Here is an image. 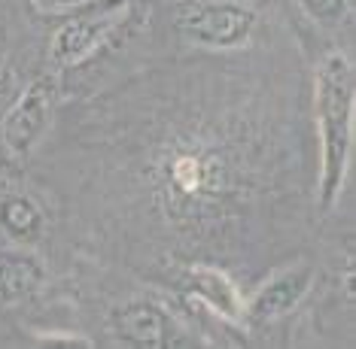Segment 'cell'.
I'll return each mask as SVG.
<instances>
[{
	"label": "cell",
	"mask_w": 356,
	"mask_h": 349,
	"mask_svg": "<svg viewBox=\"0 0 356 349\" xmlns=\"http://www.w3.org/2000/svg\"><path fill=\"white\" fill-rule=\"evenodd\" d=\"M314 277H317V273H314V267L307 262L286 267V271L274 273L265 286H259V291L250 298V304L244 310L259 322L280 319V316H286L289 310H296V307L302 304V298L311 291Z\"/></svg>",
	"instance_id": "5b68a950"
},
{
	"label": "cell",
	"mask_w": 356,
	"mask_h": 349,
	"mask_svg": "<svg viewBox=\"0 0 356 349\" xmlns=\"http://www.w3.org/2000/svg\"><path fill=\"white\" fill-rule=\"evenodd\" d=\"M171 176H174V185L183 191H195L201 185V167H198V161H192V158L177 161Z\"/></svg>",
	"instance_id": "8fae6325"
},
{
	"label": "cell",
	"mask_w": 356,
	"mask_h": 349,
	"mask_svg": "<svg viewBox=\"0 0 356 349\" xmlns=\"http://www.w3.org/2000/svg\"><path fill=\"white\" fill-rule=\"evenodd\" d=\"M76 15L67 19L55 31L52 46H49V61L52 67H76L88 55L98 52L101 43L116 31V24L125 19L128 0H86L76 6Z\"/></svg>",
	"instance_id": "3957f363"
},
{
	"label": "cell",
	"mask_w": 356,
	"mask_h": 349,
	"mask_svg": "<svg viewBox=\"0 0 356 349\" xmlns=\"http://www.w3.org/2000/svg\"><path fill=\"white\" fill-rule=\"evenodd\" d=\"M40 12H67V10H76L83 6L86 0H34Z\"/></svg>",
	"instance_id": "4fadbf2b"
},
{
	"label": "cell",
	"mask_w": 356,
	"mask_h": 349,
	"mask_svg": "<svg viewBox=\"0 0 356 349\" xmlns=\"http://www.w3.org/2000/svg\"><path fill=\"white\" fill-rule=\"evenodd\" d=\"M174 24L186 43L207 49L244 46L256 28V12L232 0H183L174 12Z\"/></svg>",
	"instance_id": "7a4b0ae2"
},
{
	"label": "cell",
	"mask_w": 356,
	"mask_h": 349,
	"mask_svg": "<svg viewBox=\"0 0 356 349\" xmlns=\"http://www.w3.org/2000/svg\"><path fill=\"white\" fill-rule=\"evenodd\" d=\"M55 76L34 79L25 92L10 103V110L0 119V137L13 155H28L43 140L55 107Z\"/></svg>",
	"instance_id": "277c9868"
},
{
	"label": "cell",
	"mask_w": 356,
	"mask_h": 349,
	"mask_svg": "<svg viewBox=\"0 0 356 349\" xmlns=\"http://www.w3.org/2000/svg\"><path fill=\"white\" fill-rule=\"evenodd\" d=\"M189 289L204 301L213 313H220L222 319L238 322L244 316V298H241L238 286L229 280V273L220 267H207V264H192L186 271Z\"/></svg>",
	"instance_id": "52a82bcc"
},
{
	"label": "cell",
	"mask_w": 356,
	"mask_h": 349,
	"mask_svg": "<svg viewBox=\"0 0 356 349\" xmlns=\"http://www.w3.org/2000/svg\"><path fill=\"white\" fill-rule=\"evenodd\" d=\"M0 228L15 243H34L43 231V213L28 194H6L0 201Z\"/></svg>",
	"instance_id": "9c48e42d"
},
{
	"label": "cell",
	"mask_w": 356,
	"mask_h": 349,
	"mask_svg": "<svg viewBox=\"0 0 356 349\" xmlns=\"http://www.w3.org/2000/svg\"><path fill=\"white\" fill-rule=\"evenodd\" d=\"M298 6L317 24H338L347 15V0H298Z\"/></svg>",
	"instance_id": "30bf717a"
},
{
	"label": "cell",
	"mask_w": 356,
	"mask_h": 349,
	"mask_svg": "<svg viewBox=\"0 0 356 349\" xmlns=\"http://www.w3.org/2000/svg\"><path fill=\"white\" fill-rule=\"evenodd\" d=\"M317 131H320V207L332 210L341 198L353 152V67L341 52H332L317 67Z\"/></svg>",
	"instance_id": "6da1fadb"
},
{
	"label": "cell",
	"mask_w": 356,
	"mask_h": 349,
	"mask_svg": "<svg viewBox=\"0 0 356 349\" xmlns=\"http://www.w3.org/2000/svg\"><path fill=\"white\" fill-rule=\"evenodd\" d=\"M116 334L134 346H177L183 328L161 307L149 301H134L113 316Z\"/></svg>",
	"instance_id": "8992f818"
},
{
	"label": "cell",
	"mask_w": 356,
	"mask_h": 349,
	"mask_svg": "<svg viewBox=\"0 0 356 349\" xmlns=\"http://www.w3.org/2000/svg\"><path fill=\"white\" fill-rule=\"evenodd\" d=\"M43 267L31 255H3L0 258V301L19 304L43 286Z\"/></svg>",
	"instance_id": "ba28073f"
},
{
	"label": "cell",
	"mask_w": 356,
	"mask_h": 349,
	"mask_svg": "<svg viewBox=\"0 0 356 349\" xmlns=\"http://www.w3.org/2000/svg\"><path fill=\"white\" fill-rule=\"evenodd\" d=\"M15 101V79L10 70L0 73V119H3V112L10 110V103Z\"/></svg>",
	"instance_id": "7c38bea8"
}]
</instances>
